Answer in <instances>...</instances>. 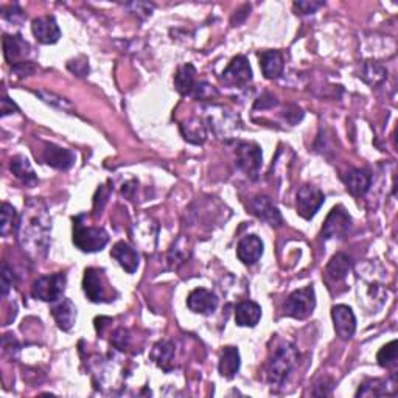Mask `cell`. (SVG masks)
Segmentation results:
<instances>
[{
	"instance_id": "28",
	"label": "cell",
	"mask_w": 398,
	"mask_h": 398,
	"mask_svg": "<svg viewBox=\"0 0 398 398\" xmlns=\"http://www.w3.org/2000/svg\"><path fill=\"white\" fill-rule=\"evenodd\" d=\"M17 224H19V217H17L16 209L13 206H10L8 203H3V206H2V224H0L2 235L7 237L10 232L17 230Z\"/></svg>"
},
{
	"instance_id": "14",
	"label": "cell",
	"mask_w": 398,
	"mask_h": 398,
	"mask_svg": "<svg viewBox=\"0 0 398 398\" xmlns=\"http://www.w3.org/2000/svg\"><path fill=\"white\" fill-rule=\"evenodd\" d=\"M32 32L41 44H57L61 38V30L53 16H42L33 21Z\"/></svg>"
},
{
	"instance_id": "33",
	"label": "cell",
	"mask_w": 398,
	"mask_h": 398,
	"mask_svg": "<svg viewBox=\"0 0 398 398\" xmlns=\"http://www.w3.org/2000/svg\"><path fill=\"white\" fill-rule=\"evenodd\" d=\"M112 344L119 348V350H125V348L130 346V335H128L126 330L120 328L119 332H115Z\"/></svg>"
},
{
	"instance_id": "12",
	"label": "cell",
	"mask_w": 398,
	"mask_h": 398,
	"mask_svg": "<svg viewBox=\"0 0 398 398\" xmlns=\"http://www.w3.org/2000/svg\"><path fill=\"white\" fill-rule=\"evenodd\" d=\"M250 79H252V69H250L249 61L241 54L232 59V63L223 73V81L229 86H237V88L248 84Z\"/></svg>"
},
{
	"instance_id": "15",
	"label": "cell",
	"mask_w": 398,
	"mask_h": 398,
	"mask_svg": "<svg viewBox=\"0 0 398 398\" xmlns=\"http://www.w3.org/2000/svg\"><path fill=\"white\" fill-rule=\"evenodd\" d=\"M42 161L57 170H69L75 163V155L70 150L47 143L44 151H42Z\"/></svg>"
},
{
	"instance_id": "22",
	"label": "cell",
	"mask_w": 398,
	"mask_h": 398,
	"mask_svg": "<svg viewBox=\"0 0 398 398\" xmlns=\"http://www.w3.org/2000/svg\"><path fill=\"white\" fill-rule=\"evenodd\" d=\"M175 86L176 90L182 95H195L198 84H196V69L193 64H183L177 69Z\"/></svg>"
},
{
	"instance_id": "16",
	"label": "cell",
	"mask_w": 398,
	"mask_h": 398,
	"mask_svg": "<svg viewBox=\"0 0 398 398\" xmlns=\"http://www.w3.org/2000/svg\"><path fill=\"white\" fill-rule=\"evenodd\" d=\"M342 181H344L346 183L347 192L352 196H355V198H359V196L366 195L367 190H369L372 176L369 175V171L353 168V170H348L347 173L342 176Z\"/></svg>"
},
{
	"instance_id": "17",
	"label": "cell",
	"mask_w": 398,
	"mask_h": 398,
	"mask_svg": "<svg viewBox=\"0 0 398 398\" xmlns=\"http://www.w3.org/2000/svg\"><path fill=\"white\" fill-rule=\"evenodd\" d=\"M263 254V243L257 235H248L240 240L237 248V255L244 265H254L260 260Z\"/></svg>"
},
{
	"instance_id": "4",
	"label": "cell",
	"mask_w": 398,
	"mask_h": 398,
	"mask_svg": "<svg viewBox=\"0 0 398 398\" xmlns=\"http://www.w3.org/2000/svg\"><path fill=\"white\" fill-rule=\"evenodd\" d=\"M316 307V294L313 286L292 291L283 305L285 315L294 319H307Z\"/></svg>"
},
{
	"instance_id": "21",
	"label": "cell",
	"mask_w": 398,
	"mask_h": 398,
	"mask_svg": "<svg viewBox=\"0 0 398 398\" xmlns=\"http://www.w3.org/2000/svg\"><path fill=\"white\" fill-rule=\"evenodd\" d=\"M261 308L259 304L246 301L237 305L235 308V322L240 327H255L260 322Z\"/></svg>"
},
{
	"instance_id": "23",
	"label": "cell",
	"mask_w": 398,
	"mask_h": 398,
	"mask_svg": "<svg viewBox=\"0 0 398 398\" xmlns=\"http://www.w3.org/2000/svg\"><path fill=\"white\" fill-rule=\"evenodd\" d=\"M240 353H238V348L235 347H226L221 358H219V364H218V370L219 375L226 379H232L234 378L238 370H240Z\"/></svg>"
},
{
	"instance_id": "27",
	"label": "cell",
	"mask_w": 398,
	"mask_h": 398,
	"mask_svg": "<svg viewBox=\"0 0 398 398\" xmlns=\"http://www.w3.org/2000/svg\"><path fill=\"white\" fill-rule=\"evenodd\" d=\"M173 353H175L173 342L161 341L157 342L155 348H152L151 359L155 361L159 367H162L163 370H170V363L171 359H173Z\"/></svg>"
},
{
	"instance_id": "5",
	"label": "cell",
	"mask_w": 398,
	"mask_h": 398,
	"mask_svg": "<svg viewBox=\"0 0 398 398\" xmlns=\"http://www.w3.org/2000/svg\"><path fill=\"white\" fill-rule=\"evenodd\" d=\"M67 285V277L63 272L42 275L33 283L32 296L42 302H58L63 297Z\"/></svg>"
},
{
	"instance_id": "6",
	"label": "cell",
	"mask_w": 398,
	"mask_h": 398,
	"mask_svg": "<svg viewBox=\"0 0 398 398\" xmlns=\"http://www.w3.org/2000/svg\"><path fill=\"white\" fill-rule=\"evenodd\" d=\"M83 290L86 297L90 302L100 304V302H111V296H109V283L105 277V274L100 269L89 268L84 271L83 279Z\"/></svg>"
},
{
	"instance_id": "30",
	"label": "cell",
	"mask_w": 398,
	"mask_h": 398,
	"mask_svg": "<svg viewBox=\"0 0 398 398\" xmlns=\"http://www.w3.org/2000/svg\"><path fill=\"white\" fill-rule=\"evenodd\" d=\"M377 361L381 367H389L392 364H395L397 361V341H390L389 344H386L381 347V350L377 355Z\"/></svg>"
},
{
	"instance_id": "3",
	"label": "cell",
	"mask_w": 398,
	"mask_h": 398,
	"mask_svg": "<svg viewBox=\"0 0 398 398\" xmlns=\"http://www.w3.org/2000/svg\"><path fill=\"white\" fill-rule=\"evenodd\" d=\"M297 361V350L296 347L290 342L277 347L274 352L272 358L269 359L268 364V378L271 383L280 384L285 381V378L290 375V372L294 369Z\"/></svg>"
},
{
	"instance_id": "11",
	"label": "cell",
	"mask_w": 398,
	"mask_h": 398,
	"mask_svg": "<svg viewBox=\"0 0 398 398\" xmlns=\"http://www.w3.org/2000/svg\"><path fill=\"white\" fill-rule=\"evenodd\" d=\"M249 207L255 217L266 221L269 226H272V228H280V226L283 224V218H281L279 209L272 204L271 198H268V196H255V198L250 201Z\"/></svg>"
},
{
	"instance_id": "19",
	"label": "cell",
	"mask_w": 398,
	"mask_h": 398,
	"mask_svg": "<svg viewBox=\"0 0 398 398\" xmlns=\"http://www.w3.org/2000/svg\"><path fill=\"white\" fill-rule=\"evenodd\" d=\"M30 50L28 42L22 38L21 34L16 36H5L3 38V54L7 63L10 64H19L21 58L26 57Z\"/></svg>"
},
{
	"instance_id": "10",
	"label": "cell",
	"mask_w": 398,
	"mask_h": 398,
	"mask_svg": "<svg viewBox=\"0 0 398 398\" xmlns=\"http://www.w3.org/2000/svg\"><path fill=\"white\" fill-rule=\"evenodd\" d=\"M332 317L336 335L344 341L350 339L357 330V317H355L352 308L347 305H335L332 308Z\"/></svg>"
},
{
	"instance_id": "2",
	"label": "cell",
	"mask_w": 398,
	"mask_h": 398,
	"mask_svg": "<svg viewBox=\"0 0 398 398\" xmlns=\"http://www.w3.org/2000/svg\"><path fill=\"white\" fill-rule=\"evenodd\" d=\"M83 215L73 218V244L83 252H98L106 246L109 235L101 228H86Z\"/></svg>"
},
{
	"instance_id": "25",
	"label": "cell",
	"mask_w": 398,
	"mask_h": 398,
	"mask_svg": "<svg viewBox=\"0 0 398 398\" xmlns=\"http://www.w3.org/2000/svg\"><path fill=\"white\" fill-rule=\"evenodd\" d=\"M352 261L346 254H336L330 263L327 265V279L333 281H341L347 277V274L350 272Z\"/></svg>"
},
{
	"instance_id": "9",
	"label": "cell",
	"mask_w": 398,
	"mask_h": 398,
	"mask_svg": "<svg viewBox=\"0 0 398 398\" xmlns=\"http://www.w3.org/2000/svg\"><path fill=\"white\" fill-rule=\"evenodd\" d=\"M350 226H352L350 215L346 212L344 207L338 206L330 212L326 223H324L322 237L326 238V240H330V238H344L348 229H350Z\"/></svg>"
},
{
	"instance_id": "20",
	"label": "cell",
	"mask_w": 398,
	"mask_h": 398,
	"mask_svg": "<svg viewBox=\"0 0 398 398\" xmlns=\"http://www.w3.org/2000/svg\"><path fill=\"white\" fill-rule=\"evenodd\" d=\"M52 315L57 321L58 327L64 332H69V330L75 326L77 321V307L73 305L70 299H61V302H58L52 308Z\"/></svg>"
},
{
	"instance_id": "13",
	"label": "cell",
	"mask_w": 398,
	"mask_h": 398,
	"mask_svg": "<svg viewBox=\"0 0 398 398\" xmlns=\"http://www.w3.org/2000/svg\"><path fill=\"white\" fill-rule=\"evenodd\" d=\"M187 307L196 315H212L218 307V299L212 291L198 288L188 294Z\"/></svg>"
},
{
	"instance_id": "18",
	"label": "cell",
	"mask_w": 398,
	"mask_h": 398,
	"mask_svg": "<svg viewBox=\"0 0 398 398\" xmlns=\"http://www.w3.org/2000/svg\"><path fill=\"white\" fill-rule=\"evenodd\" d=\"M111 255L119 261V265L125 269L128 274H134L139 268V254L125 241H119L114 244Z\"/></svg>"
},
{
	"instance_id": "26",
	"label": "cell",
	"mask_w": 398,
	"mask_h": 398,
	"mask_svg": "<svg viewBox=\"0 0 398 398\" xmlns=\"http://www.w3.org/2000/svg\"><path fill=\"white\" fill-rule=\"evenodd\" d=\"M11 171H13V175L17 177V179H21L28 187L38 183V177H36L32 165H30L27 157L16 156L11 159Z\"/></svg>"
},
{
	"instance_id": "31",
	"label": "cell",
	"mask_w": 398,
	"mask_h": 398,
	"mask_svg": "<svg viewBox=\"0 0 398 398\" xmlns=\"http://www.w3.org/2000/svg\"><path fill=\"white\" fill-rule=\"evenodd\" d=\"M2 347H3V353L8 355L11 359L17 358V355H19V344H17L16 338H13V335H5L3 336Z\"/></svg>"
},
{
	"instance_id": "29",
	"label": "cell",
	"mask_w": 398,
	"mask_h": 398,
	"mask_svg": "<svg viewBox=\"0 0 398 398\" xmlns=\"http://www.w3.org/2000/svg\"><path fill=\"white\" fill-rule=\"evenodd\" d=\"M386 394H388L386 381H381V379H369V381H366L361 386L359 390L357 392V397H378Z\"/></svg>"
},
{
	"instance_id": "1",
	"label": "cell",
	"mask_w": 398,
	"mask_h": 398,
	"mask_svg": "<svg viewBox=\"0 0 398 398\" xmlns=\"http://www.w3.org/2000/svg\"><path fill=\"white\" fill-rule=\"evenodd\" d=\"M50 230L52 219L46 204L38 199L28 201L17 224V238L22 249L36 259L44 257L50 244Z\"/></svg>"
},
{
	"instance_id": "36",
	"label": "cell",
	"mask_w": 398,
	"mask_h": 398,
	"mask_svg": "<svg viewBox=\"0 0 398 398\" xmlns=\"http://www.w3.org/2000/svg\"><path fill=\"white\" fill-rule=\"evenodd\" d=\"M13 111L17 112L19 109H17V106L14 105L13 101L10 100L8 97H3V100H2V117H5V115H8V114H13Z\"/></svg>"
},
{
	"instance_id": "8",
	"label": "cell",
	"mask_w": 398,
	"mask_h": 398,
	"mask_svg": "<svg viewBox=\"0 0 398 398\" xmlns=\"http://www.w3.org/2000/svg\"><path fill=\"white\" fill-rule=\"evenodd\" d=\"M326 195L315 186H304L297 192V213L305 219L313 218L321 209Z\"/></svg>"
},
{
	"instance_id": "7",
	"label": "cell",
	"mask_w": 398,
	"mask_h": 398,
	"mask_svg": "<svg viewBox=\"0 0 398 398\" xmlns=\"http://www.w3.org/2000/svg\"><path fill=\"white\" fill-rule=\"evenodd\" d=\"M261 150L259 145L255 143H238L237 145V163L244 175L250 179H257L259 177V171L261 168Z\"/></svg>"
},
{
	"instance_id": "34",
	"label": "cell",
	"mask_w": 398,
	"mask_h": 398,
	"mask_svg": "<svg viewBox=\"0 0 398 398\" xmlns=\"http://www.w3.org/2000/svg\"><path fill=\"white\" fill-rule=\"evenodd\" d=\"M322 2H296L294 3V8H296L301 14H311L315 13L316 10H319L322 7Z\"/></svg>"
},
{
	"instance_id": "35",
	"label": "cell",
	"mask_w": 398,
	"mask_h": 398,
	"mask_svg": "<svg viewBox=\"0 0 398 398\" xmlns=\"http://www.w3.org/2000/svg\"><path fill=\"white\" fill-rule=\"evenodd\" d=\"M13 72L21 78L27 77V75H32V73L34 72V64L30 63V61H22V63L13 66Z\"/></svg>"
},
{
	"instance_id": "32",
	"label": "cell",
	"mask_w": 398,
	"mask_h": 398,
	"mask_svg": "<svg viewBox=\"0 0 398 398\" xmlns=\"http://www.w3.org/2000/svg\"><path fill=\"white\" fill-rule=\"evenodd\" d=\"M13 280H14L13 271H11L7 263H3V266H2V294L3 296H7L10 288L13 286Z\"/></svg>"
},
{
	"instance_id": "24",
	"label": "cell",
	"mask_w": 398,
	"mask_h": 398,
	"mask_svg": "<svg viewBox=\"0 0 398 398\" xmlns=\"http://www.w3.org/2000/svg\"><path fill=\"white\" fill-rule=\"evenodd\" d=\"M260 66L263 75L268 79H275L283 72V58L277 50H266L260 54Z\"/></svg>"
}]
</instances>
